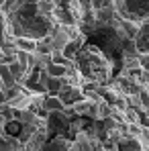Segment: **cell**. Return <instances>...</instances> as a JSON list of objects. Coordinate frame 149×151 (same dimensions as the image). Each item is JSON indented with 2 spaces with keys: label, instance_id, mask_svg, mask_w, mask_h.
<instances>
[{
  "label": "cell",
  "instance_id": "cell-1",
  "mask_svg": "<svg viewBox=\"0 0 149 151\" xmlns=\"http://www.w3.org/2000/svg\"><path fill=\"white\" fill-rule=\"evenodd\" d=\"M78 65L80 72L92 82H104L110 76V59L98 45L88 43L78 53Z\"/></svg>",
  "mask_w": 149,
  "mask_h": 151
},
{
  "label": "cell",
  "instance_id": "cell-2",
  "mask_svg": "<svg viewBox=\"0 0 149 151\" xmlns=\"http://www.w3.org/2000/svg\"><path fill=\"white\" fill-rule=\"evenodd\" d=\"M21 129H23V127L19 125V123L10 121V123L6 125V133H10V135H17V133H21Z\"/></svg>",
  "mask_w": 149,
  "mask_h": 151
}]
</instances>
